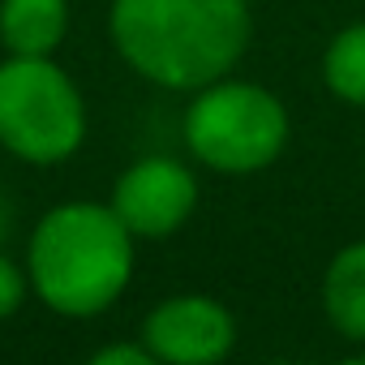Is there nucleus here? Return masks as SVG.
Instances as JSON below:
<instances>
[{
  "label": "nucleus",
  "mask_w": 365,
  "mask_h": 365,
  "mask_svg": "<svg viewBox=\"0 0 365 365\" xmlns=\"http://www.w3.org/2000/svg\"><path fill=\"white\" fill-rule=\"evenodd\" d=\"M108 31L120 61L163 86L202 91L237 69L250 48L245 0H112Z\"/></svg>",
  "instance_id": "1"
},
{
  "label": "nucleus",
  "mask_w": 365,
  "mask_h": 365,
  "mask_svg": "<svg viewBox=\"0 0 365 365\" xmlns=\"http://www.w3.org/2000/svg\"><path fill=\"white\" fill-rule=\"evenodd\" d=\"M35 297L65 318H95L116 305L133 279V232L99 202L52 207L26 250Z\"/></svg>",
  "instance_id": "2"
},
{
  "label": "nucleus",
  "mask_w": 365,
  "mask_h": 365,
  "mask_svg": "<svg viewBox=\"0 0 365 365\" xmlns=\"http://www.w3.org/2000/svg\"><path fill=\"white\" fill-rule=\"evenodd\" d=\"M185 142L211 172L250 176L271 168L288 146V108L258 82L220 78L194 91L185 112Z\"/></svg>",
  "instance_id": "3"
},
{
  "label": "nucleus",
  "mask_w": 365,
  "mask_h": 365,
  "mask_svg": "<svg viewBox=\"0 0 365 365\" xmlns=\"http://www.w3.org/2000/svg\"><path fill=\"white\" fill-rule=\"evenodd\" d=\"M86 138V103L52 56L0 61V146L22 163H65Z\"/></svg>",
  "instance_id": "4"
},
{
  "label": "nucleus",
  "mask_w": 365,
  "mask_h": 365,
  "mask_svg": "<svg viewBox=\"0 0 365 365\" xmlns=\"http://www.w3.org/2000/svg\"><path fill=\"white\" fill-rule=\"evenodd\" d=\"M108 207L133 232V241H163L176 228H185V220L194 215L198 176L180 159H168V155L138 159L116 176Z\"/></svg>",
  "instance_id": "5"
},
{
  "label": "nucleus",
  "mask_w": 365,
  "mask_h": 365,
  "mask_svg": "<svg viewBox=\"0 0 365 365\" xmlns=\"http://www.w3.org/2000/svg\"><path fill=\"white\" fill-rule=\"evenodd\" d=\"M142 344L155 361L172 365H211L232 352L237 344V318L228 305L202 292H180L159 301L142 322Z\"/></svg>",
  "instance_id": "6"
},
{
  "label": "nucleus",
  "mask_w": 365,
  "mask_h": 365,
  "mask_svg": "<svg viewBox=\"0 0 365 365\" xmlns=\"http://www.w3.org/2000/svg\"><path fill=\"white\" fill-rule=\"evenodd\" d=\"M69 31V0H0V43L9 56H52Z\"/></svg>",
  "instance_id": "7"
},
{
  "label": "nucleus",
  "mask_w": 365,
  "mask_h": 365,
  "mask_svg": "<svg viewBox=\"0 0 365 365\" xmlns=\"http://www.w3.org/2000/svg\"><path fill=\"white\" fill-rule=\"evenodd\" d=\"M322 309L344 339L365 344V241H352L331 258L322 275Z\"/></svg>",
  "instance_id": "8"
},
{
  "label": "nucleus",
  "mask_w": 365,
  "mask_h": 365,
  "mask_svg": "<svg viewBox=\"0 0 365 365\" xmlns=\"http://www.w3.org/2000/svg\"><path fill=\"white\" fill-rule=\"evenodd\" d=\"M322 82L335 99L365 108V22L344 26L322 52Z\"/></svg>",
  "instance_id": "9"
},
{
  "label": "nucleus",
  "mask_w": 365,
  "mask_h": 365,
  "mask_svg": "<svg viewBox=\"0 0 365 365\" xmlns=\"http://www.w3.org/2000/svg\"><path fill=\"white\" fill-rule=\"evenodd\" d=\"M26 284H31V279L18 271V262L0 254V318L18 314V305H22V297H26Z\"/></svg>",
  "instance_id": "10"
},
{
  "label": "nucleus",
  "mask_w": 365,
  "mask_h": 365,
  "mask_svg": "<svg viewBox=\"0 0 365 365\" xmlns=\"http://www.w3.org/2000/svg\"><path fill=\"white\" fill-rule=\"evenodd\" d=\"M95 365H150V348L146 344H112V348H99L91 356Z\"/></svg>",
  "instance_id": "11"
},
{
  "label": "nucleus",
  "mask_w": 365,
  "mask_h": 365,
  "mask_svg": "<svg viewBox=\"0 0 365 365\" xmlns=\"http://www.w3.org/2000/svg\"><path fill=\"white\" fill-rule=\"evenodd\" d=\"M9 237V207H5V198H0V241Z\"/></svg>",
  "instance_id": "12"
}]
</instances>
